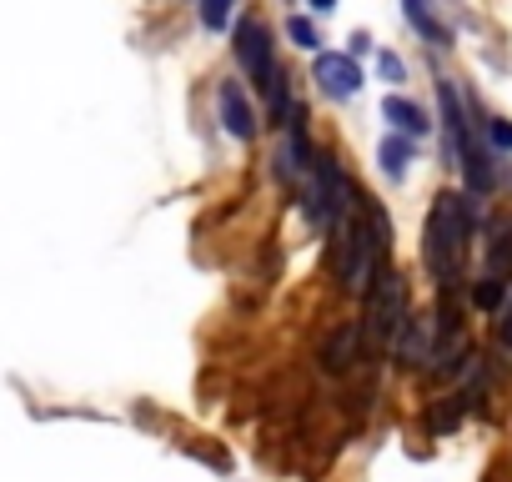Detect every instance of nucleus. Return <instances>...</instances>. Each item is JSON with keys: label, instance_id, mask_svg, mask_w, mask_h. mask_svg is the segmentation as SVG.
<instances>
[{"label": "nucleus", "instance_id": "1", "mask_svg": "<svg viewBox=\"0 0 512 482\" xmlns=\"http://www.w3.org/2000/svg\"><path fill=\"white\" fill-rule=\"evenodd\" d=\"M382 257H387V216L382 206L362 201L332 226V272L347 292H367L372 277L382 272Z\"/></svg>", "mask_w": 512, "mask_h": 482}, {"label": "nucleus", "instance_id": "2", "mask_svg": "<svg viewBox=\"0 0 512 482\" xmlns=\"http://www.w3.org/2000/svg\"><path fill=\"white\" fill-rule=\"evenodd\" d=\"M467 236H472V216H467V196L457 191H442L427 211V226H422V262L432 272L437 287H452L462 277V262H467Z\"/></svg>", "mask_w": 512, "mask_h": 482}, {"label": "nucleus", "instance_id": "3", "mask_svg": "<svg viewBox=\"0 0 512 482\" xmlns=\"http://www.w3.org/2000/svg\"><path fill=\"white\" fill-rule=\"evenodd\" d=\"M236 61H241V71H246L256 86L272 96V111H287V91H282V71H277V61H272V31H267V21L246 16V21L236 26Z\"/></svg>", "mask_w": 512, "mask_h": 482}, {"label": "nucleus", "instance_id": "4", "mask_svg": "<svg viewBox=\"0 0 512 482\" xmlns=\"http://www.w3.org/2000/svg\"><path fill=\"white\" fill-rule=\"evenodd\" d=\"M312 161L317 166H312V186H307V216H312V226L332 231L357 206V191H352V181L342 176V166L332 156H312Z\"/></svg>", "mask_w": 512, "mask_h": 482}, {"label": "nucleus", "instance_id": "5", "mask_svg": "<svg viewBox=\"0 0 512 482\" xmlns=\"http://www.w3.org/2000/svg\"><path fill=\"white\" fill-rule=\"evenodd\" d=\"M402 322H407V282H402V272H387V267H382V272L372 277V287H367L362 332H367L372 342H397Z\"/></svg>", "mask_w": 512, "mask_h": 482}, {"label": "nucleus", "instance_id": "6", "mask_svg": "<svg viewBox=\"0 0 512 482\" xmlns=\"http://www.w3.org/2000/svg\"><path fill=\"white\" fill-rule=\"evenodd\" d=\"M317 86L327 91V96H337V101H347V96H357L362 91V66H357V56H317Z\"/></svg>", "mask_w": 512, "mask_h": 482}, {"label": "nucleus", "instance_id": "7", "mask_svg": "<svg viewBox=\"0 0 512 482\" xmlns=\"http://www.w3.org/2000/svg\"><path fill=\"white\" fill-rule=\"evenodd\" d=\"M487 277L492 282L512 277V211H497L487 221Z\"/></svg>", "mask_w": 512, "mask_h": 482}, {"label": "nucleus", "instance_id": "8", "mask_svg": "<svg viewBox=\"0 0 512 482\" xmlns=\"http://www.w3.org/2000/svg\"><path fill=\"white\" fill-rule=\"evenodd\" d=\"M216 111H221V126L236 136V141H251L256 136V116H251V101L236 91V81H226L216 91Z\"/></svg>", "mask_w": 512, "mask_h": 482}, {"label": "nucleus", "instance_id": "9", "mask_svg": "<svg viewBox=\"0 0 512 482\" xmlns=\"http://www.w3.org/2000/svg\"><path fill=\"white\" fill-rule=\"evenodd\" d=\"M382 116H387L397 131H407V136H427V126H432L427 111H422L417 101H407V96H387V101H382Z\"/></svg>", "mask_w": 512, "mask_h": 482}, {"label": "nucleus", "instance_id": "10", "mask_svg": "<svg viewBox=\"0 0 512 482\" xmlns=\"http://www.w3.org/2000/svg\"><path fill=\"white\" fill-rule=\"evenodd\" d=\"M357 347H362V327L352 322V327H342V332H332V337H327L322 362H327L332 372H347V367L357 362Z\"/></svg>", "mask_w": 512, "mask_h": 482}, {"label": "nucleus", "instance_id": "11", "mask_svg": "<svg viewBox=\"0 0 512 482\" xmlns=\"http://www.w3.org/2000/svg\"><path fill=\"white\" fill-rule=\"evenodd\" d=\"M407 161H412V141H382V166H387V176H402L407 171Z\"/></svg>", "mask_w": 512, "mask_h": 482}, {"label": "nucleus", "instance_id": "12", "mask_svg": "<svg viewBox=\"0 0 512 482\" xmlns=\"http://www.w3.org/2000/svg\"><path fill=\"white\" fill-rule=\"evenodd\" d=\"M502 297H507V282H492V277H482V282L472 287V302H477L482 312H497V307H502Z\"/></svg>", "mask_w": 512, "mask_h": 482}, {"label": "nucleus", "instance_id": "13", "mask_svg": "<svg viewBox=\"0 0 512 482\" xmlns=\"http://www.w3.org/2000/svg\"><path fill=\"white\" fill-rule=\"evenodd\" d=\"M407 16H412V26H417V31H422V36H432V41H437V46H442V41H447V31H442V26H437V21H432V16H427V6H422V0H407Z\"/></svg>", "mask_w": 512, "mask_h": 482}, {"label": "nucleus", "instance_id": "14", "mask_svg": "<svg viewBox=\"0 0 512 482\" xmlns=\"http://www.w3.org/2000/svg\"><path fill=\"white\" fill-rule=\"evenodd\" d=\"M231 21V0H201V26L206 31H226Z\"/></svg>", "mask_w": 512, "mask_h": 482}, {"label": "nucleus", "instance_id": "15", "mask_svg": "<svg viewBox=\"0 0 512 482\" xmlns=\"http://www.w3.org/2000/svg\"><path fill=\"white\" fill-rule=\"evenodd\" d=\"M287 36H292L302 51H317V41H322V36H317V26H312L307 16H292V21H287Z\"/></svg>", "mask_w": 512, "mask_h": 482}, {"label": "nucleus", "instance_id": "16", "mask_svg": "<svg viewBox=\"0 0 512 482\" xmlns=\"http://www.w3.org/2000/svg\"><path fill=\"white\" fill-rule=\"evenodd\" d=\"M427 422H432V432H447V427H457V422H462V402H457V397H447L442 407H432V417H427Z\"/></svg>", "mask_w": 512, "mask_h": 482}, {"label": "nucleus", "instance_id": "17", "mask_svg": "<svg viewBox=\"0 0 512 482\" xmlns=\"http://www.w3.org/2000/svg\"><path fill=\"white\" fill-rule=\"evenodd\" d=\"M487 141L502 146V151H512V121H487Z\"/></svg>", "mask_w": 512, "mask_h": 482}, {"label": "nucleus", "instance_id": "18", "mask_svg": "<svg viewBox=\"0 0 512 482\" xmlns=\"http://www.w3.org/2000/svg\"><path fill=\"white\" fill-rule=\"evenodd\" d=\"M497 342H502V347H512V302L502 307V322H497Z\"/></svg>", "mask_w": 512, "mask_h": 482}, {"label": "nucleus", "instance_id": "19", "mask_svg": "<svg viewBox=\"0 0 512 482\" xmlns=\"http://www.w3.org/2000/svg\"><path fill=\"white\" fill-rule=\"evenodd\" d=\"M382 76H387V81H402V61H397L392 51H382Z\"/></svg>", "mask_w": 512, "mask_h": 482}, {"label": "nucleus", "instance_id": "20", "mask_svg": "<svg viewBox=\"0 0 512 482\" xmlns=\"http://www.w3.org/2000/svg\"><path fill=\"white\" fill-rule=\"evenodd\" d=\"M312 6H317V11H332V6H337V0H312Z\"/></svg>", "mask_w": 512, "mask_h": 482}]
</instances>
